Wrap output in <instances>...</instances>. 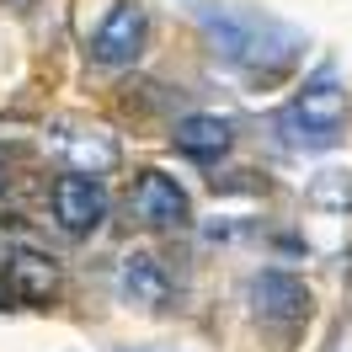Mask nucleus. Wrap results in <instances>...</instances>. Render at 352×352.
<instances>
[{"label": "nucleus", "instance_id": "obj_3", "mask_svg": "<svg viewBox=\"0 0 352 352\" xmlns=\"http://www.w3.org/2000/svg\"><path fill=\"white\" fill-rule=\"evenodd\" d=\"M48 150L80 176H107L118 166V139L102 123H59L48 133Z\"/></svg>", "mask_w": 352, "mask_h": 352}, {"label": "nucleus", "instance_id": "obj_7", "mask_svg": "<svg viewBox=\"0 0 352 352\" xmlns=\"http://www.w3.org/2000/svg\"><path fill=\"white\" fill-rule=\"evenodd\" d=\"M133 214L150 224V230H182V224L192 219V203H187V192L176 187L171 176L144 171L133 182Z\"/></svg>", "mask_w": 352, "mask_h": 352}, {"label": "nucleus", "instance_id": "obj_1", "mask_svg": "<svg viewBox=\"0 0 352 352\" xmlns=\"http://www.w3.org/2000/svg\"><path fill=\"white\" fill-rule=\"evenodd\" d=\"M208 43L219 48V59H230L245 75H283L294 59H299V32L283 27L278 16H262V11H214L203 6L198 11Z\"/></svg>", "mask_w": 352, "mask_h": 352}, {"label": "nucleus", "instance_id": "obj_2", "mask_svg": "<svg viewBox=\"0 0 352 352\" xmlns=\"http://www.w3.org/2000/svg\"><path fill=\"white\" fill-rule=\"evenodd\" d=\"M342 129H347V91H342V80L331 69H320L278 112V133H283L288 150H331L342 139Z\"/></svg>", "mask_w": 352, "mask_h": 352}, {"label": "nucleus", "instance_id": "obj_8", "mask_svg": "<svg viewBox=\"0 0 352 352\" xmlns=\"http://www.w3.org/2000/svg\"><path fill=\"white\" fill-rule=\"evenodd\" d=\"M118 294L129 299V305H144V309H160L166 305V294H171V278L160 272L150 251H129L123 262H118Z\"/></svg>", "mask_w": 352, "mask_h": 352}, {"label": "nucleus", "instance_id": "obj_10", "mask_svg": "<svg viewBox=\"0 0 352 352\" xmlns=\"http://www.w3.org/2000/svg\"><path fill=\"white\" fill-rule=\"evenodd\" d=\"M54 267H48V256H32V251H16L11 256V294L16 299H48L54 294Z\"/></svg>", "mask_w": 352, "mask_h": 352}, {"label": "nucleus", "instance_id": "obj_4", "mask_svg": "<svg viewBox=\"0 0 352 352\" xmlns=\"http://www.w3.org/2000/svg\"><path fill=\"white\" fill-rule=\"evenodd\" d=\"M54 219L65 224L69 235H91L96 224L107 219V192H102V182L96 176H80L69 171L54 182Z\"/></svg>", "mask_w": 352, "mask_h": 352}, {"label": "nucleus", "instance_id": "obj_6", "mask_svg": "<svg viewBox=\"0 0 352 352\" xmlns=\"http://www.w3.org/2000/svg\"><path fill=\"white\" fill-rule=\"evenodd\" d=\"M251 299H256V315L278 331H294L309 315V288L294 278V272H262L251 283Z\"/></svg>", "mask_w": 352, "mask_h": 352}, {"label": "nucleus", "instance_id": "obj_12", "mask_svg": "<svg viewBox=\"0 0 352 352\" xmlns=\"http://www.w3.org/2000/svg\"><path fill=\"white\" fill-rule=\"evenodd\" d=\"M0 192H6V166H0Z\"/></svg>", "mask_w": 352, "mask_h": 352}, {"label": "nucleus", "instance_id": "obj_5", "mask_svg": "<svg viewBox=\"0 0 352 352\" xmlns=\"http://www.w3.org/2000/svg\"><path fill=\"white\" fill-rule=\"evenodd\" d=\"M144 38H150V16H144V6H118L107 22L96 27V38H91V59H96V65H129V59H139Z\"/></svg>", "mask_w": 352, "mask_h": 352}, {"label": "nucleus", "instance_id": "obj_11", "mask_svg": "<svg viewBox=\"0 0 352 352\" xmlns=\"http://www.w3.org/2000/svg\"><path fill=\"white\" fill-rule=\"evenodd\" d=\"M309 203L315 208H352V171H320L309 182Z\"/></svg>", "mask_w": 352, "mask_h": 352}, {"label": "nucleus", "instance_id": "obj_9", "mask_svg": "<svg viewBox=\"0 0 352 352\" xmlns=\"http://www.w3.org/2000/svg\"><path fill=\"white\" fill-rule=\"evenodd\" d=\"M176 150L198 155V160H219L230 150V123L214 118V112H192V118L176 123Z\"/></svg>", "mask_w": 352, "mask_h": 352}]
</instances>
